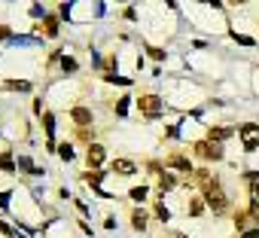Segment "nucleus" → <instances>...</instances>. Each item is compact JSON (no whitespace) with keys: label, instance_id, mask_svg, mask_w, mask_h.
Masks as SVG:
<instances>
[{"label":"nucleus","instance_id":"obj_11","mask_svg":"<svg viewBox=\"0 0 259 238\" xmlns=\"http://www.w3.org/2000/svg\"><path fill=\"white\" fill-rule=\"evenodd\" d=\"M132 223H135V229H144V226H147V214H144V211H135Z\"/></svg>","mask_w":259,"mask_h":238},{"label":"nucleus","instance_id":"obj_14","mask_svg":"<svg viewBox=\"0 0 259 238\" xmlns=\"http://www.w3.org/2000/svg\"><path fill=\"white\" fill-rule=\"evenodd\" d=\"M132 199H135V202H144V199H147V186H138V189H132Z\"/></svg>","mask_w":259,"mask_h":238},{"label":"nucleus","instance_id":"obj_1","mask_svg":"<svg viewBox=\"0 0 259 238\" xmlns=\"http://www.w3.org/2000/svg\"><path fill=\"white\" fill-rule=\"evenodd\" d=\"M138 104H141V113H147V116H162L165 113V101L156 98V95H144Z\"/></svg>","mask_w":259,"mask_h":238},{"label":"nucleus","instance_id":"obj_12","mask_svg":"<svg viewBox=\"0 0 259 238\" xmlns=\"http://www.w3.org/2000/svg\"><path fill=\"white\" fill-rule=\"evenodd\" d=\"M58 153H61V159H73V147H70V144H61Z\"/></svg>","mask_w":259,"mask_h":238},{"label":"nucleus","instance_id":"obj_16","mask_svg":"<svg viewBox=\"0 0 259 238\" xmlns=\"http://www.w3.org/2000/svg\"><path fill=\"white\" fill-rule=\"evenodd\" d=\"M0 168H7V171H16V165H13V159H10V156H0Z\"/></svg>","mask_w":259,"mask_h":238},{"label":"nucleus","instance_id":"obj_7","mask_svg":"<svg viewBox=\"0 0 259 238\" xmlns=\"http://www.w3.org/2000/svg\"><path fill=\"white\" fill-rule=\"evenodd\" d=\"M113 174H135V162H128V159H116V162H113Z\"/></svg>","mask_w":259,"mask_h":238},{"label":"nucleus","instance_id":"obj_15","mask_svg":"<svg viewBox=\"0 0 259 238\" xmlns=\"http://www.w3.org/2000/svg\"><path fill=\"white\" fill-rule=\"evenodd\" d=\"M43 123H46V132L52 135V132H55V126H52V123H55V116H52V113H43Z\"/></svg>","mask_w":259,"mask_h":238},{"label":"nucleus","instance_id":"obj_2","mask_svg":"<svg viewBox=\"0 0 259 238\" xmlns=\"http://www.w3.org/2000/svg\"><path fill=\"white\" fill-rule=\"evenodd\" d=\"M195 153L198 156H204V159H223V147L220 144H213V141H201V144H195Z\"/></svg>","mask_w":259,"mask_h":238},{"label":"nucleus","instance_id":"obj_19","mask_svg":"<svg viewBox=\"0 0 259 238\" xmlns=\"http://www.w3.org/2000/svg\"><path fill=\"white\" fill-rule=\"evenodd\" d=\"M85 180H89V183H92V186H98V183H101V174H89V177H85Z\"/></svg>","mask_w":259,"mask_h":238},{"label":"nucleus","instance_id":"obj_9","mask_svg":"<svg viewBox=\"0 0 259 238\" xmlns=\"http://www.w3.org/2000/svg\"><path fill=\"white\" fill-rule=\"evenodd\" d=\"M232 135V129H210V141L213 144H220V141H226Z\"/></svg>","mask_w":259,"mask_h":238},{"label":"nucleus","instance_id":"obj_4","mask_svg":"<svg viewBox=\"0 0 259 238\" xmlns=\"http://www.w3.org/2000/svg\"><path fill=\"white\" fill-rule=\"evenodd\" d=\"M207 205H210L217 214H223V211H226V195H223V189H220V186H210V189H207Z\"/></svg>","mask_w":259,"mask_h":238},{"label":"nucleus","instance_id":"obj_8","mask_svg":"<svg viewBox=\"0 0 259 238\" xmlns=\"http://www.w3.org/2000/svg\"><path fill=\"white\" fill-rule=\"evenodd\" d=\"M168 165H171V168H180V171H186V174L192 171L189 159H183V156H171V159H168Z\"/></svg>","mask_w":259,"mask_h":238},{"label":"nucleus","instance_id":"obj_10","mask_svg":"<svg viewBox=\"0 0 259 238\" xmlns=\"http://www.w3.org/2000/svg\"><path fill=\"white\" fill-rule=\"evenodd\" d=\"M46 34H49V37L58 34V22H55V16H46Z\"/></svg>","mask_w":259,"mask_h":238},{"label":"nucleus","instance_id":"obj_3","mask_svg":"<svg viewBox=\"0 0 259 238\" xmlns=\"http://www.w3.org/2000/svg\"><path fill=\"white\" fill-rule=\"evenodd\" d=\"M241 138H244V150L253 153L259 147V126H241Z\"/></svg>","mask_w":259,"mask_h":238},{"label":"nucleus","instance_id":"obj_6","mask_svg":"<svg viewBox=\"0 0 259 238\" xmlns=\"http://www.w3.org/2000/svg\"><path fill=\"white\" fill-rule=\"evenodd\" d=\"M73 123H79V126H89L92 123V110H85V107H73Z\"/></svg>","mask_w":259,"mask_h":238},{"label":"nucleus","instance_id":"obj_17","mask_svg":"<svg viewBox=\"0 0 259 238\" xmlns=\"http://www.w3.org/2000/svg\"><path fill=\"white\" fill-rule=\"evenodd\" d=\"M61 64H64V70H76V61L73 58H61Z\"/></svg>","mask_w":259,"mask_h":238},{"label":"nucleus","instance_id":"obj_18","mask_svg":"<svg viewBox=\"0 0 259 238\" xmlns=\"http://www.w3.org/2000/svg\"><path fill=\"white\" fill-rule=\"evenodd\" d=\"M125 110H128V98H122V101H119V107H116V113H119V116H122V113H125Z\"/></svg>","mask_w":259,"mask_h":238},{"label":"nucleus","instance_id":"obj_20","mask_svg":"<svg viewBox=\"0 0 259 238\" xmlns=\"http://www.w3.org/2000/svg\"><path fill=\"white\" fill-rule=\"evenodd\" d=\"M247 238H259V229H250V232H247Z\"/></svg>","mask_w":259,"mask_h":238},{"label":"nucleus","instance_id":"obj_5","mask_svg":"<svg viewBox=\"0 0 259 238\" xmlns=\"http://www.w3.org/2000/svg\"><path fill=\"white\" fill-rule=\"evenodd\" d=\"M101 162H104V147H101V144H92V147H89V165L98 168Z\"/></svg>","mask_w":259,"mask_h":238},{"label":"nucleus","instance_id":"obj_21","mask_svg":"<svg viewBox=\"0 0 259 238\" xmlns=\"http://www.w3.org/2000/svg\"><path fill=\"white\" fill-rule=\"evenodd\" d=\"M253 192H256V195H259V180H256V186H253Z\"/></svg>","mask_w":259,"mask_h":238},{"label":"nucleus","instance_id":"obj_13","mask_svg":"<svg viewBox=\"0 0 259 238\" xmlns=\"http://www.w3.org/2000/svg\"><path fill=\"white\" fill-rule=\"evenodd\" d=\"M159 186H162V189H171V186H174V177H171V174H162V177H159Z\"/></svg>","mask_w":259,"mask_h":238}]
</instances>
